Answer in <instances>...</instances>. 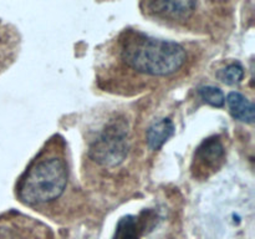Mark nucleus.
Listing matches in <instances>:
<instances>
[{
  "instance_id": "nucleus-2",
  "label": "nucleus",
  "mask_w": 255,
  "mask_h": 239,
  "mask_svg": "<svg viewBox=\"0 0 255 239\" xmlns=\"http://www.w3.org/2000/svg\"><path fill=\"white\" fill-rule=\"evenodd\" d=\"M71 182L69 151L64 137L54 134L17 179L15 193L27 207L45 209L65 196Z\"/></svg>"
},
{
  "instance_id": "nucleus-5",
  "label": "nucleus",
  "mask_w": 255,
  "mask_h": 239,
  "mask_svg": "<svg viewBox=\"0 0 255 239\" xmlns=\"http://www.w3.org/2000/svg\"><path fill=\"white\" fill-rule=\"evenodd\" d=\"M227 151L221 136H211L203 139L194 151L191 172L193 178L208 179L222 169L226 163Z\"/></svg>"
},
{
  "instance_id": "nucleus-1",
  "label": "nucleus",
  "mask_w": 255,
  "mask_h": 239,
  "mask_svg": "<svg viewBox=\"0 0 255 239\" xmlns=\"http://www.w3.org/2000/svg\"><path fill=\"white\" fill-rule=\"evenodd\" d=\"M193 61L186 45L125 29L100 52L96 81L110 94L134 96L183 79Z\"/></svg>"
},
{
  "instance_id": "nucleus-6",
  "label": "nucleus",
  "mask_w": 255,
  "mask_h": 239,
  "mask_svg": "<svg viewBox=\"0 0 255 239\" xmlns=\"http://www.w3.org/2000/svg\"><path fill=\"white\" fill-rule=\"evenodd\" d=\"M0 239H54V234L37 219L9 212L0 216Z\"/></svg>"
},
{
  "instance_id": "nucleus-11",
  "label": "nucleus",
  "mask_w": 255,
  "mask_h": 239,
  "mask_svg": "<svg viewBox=\"0 0 255 239\" xmlns=\"http://www.w3.org/2000/svg\"><path fill=\"white\" fill-rule=\"evenodd\" d=\"M199 95H201L202 100H203L206 104L211 105L213 107H221L224 106V102H226V97L224 94L222 92L221 89L214 86H203L199 89Z\"/></svg>"
},
{
  "instance_id": "nucleus-3",
  "label": "nucleus",
  "mask_w": 255,
  "mask_h": 239,
  "mask_svg": "<svg viewBox=\"0 0 255 239\" xmlns=\"http://www.w3.org/2000/svg\"><path fill=\"white\" fill-rule=\"evenodd\" d=\"M133 146L129 121L124 115H115L100 124L87 139L85 161L89 169L112 174L124 169L134 151Z\"/></svg>"
},
{
  "instance_id": "nucleus-9",
  "label": "nucleus",
  "mask_w": 255,
  "mask_h": 239,
  "mask_svg": "<svg viewBox=\"0 0 255 239\" xmlns=\"http://www.w3.org/2000/svg\"><path fill=\"white\" fill-rule=\"evenodd\" d=\"M229 111L233 119L244 123L252 124L254 122V105L241 92H231L227 97Z\"/></svg>"
},
{
  "instance_id": "nucleus-10",
  "label": "nucleus",
  "mask_w": 255,
  "mask_h": 239,
  "mask_svg": "<svg viewBox=\"0 0 255 239\" xmlns=\"http://www.w3.org/2000/svg\"><path fill=\"white\" fill-rule=\"evenodd\" d=\"M218 77L221 81H223L227 85H236L243 80L244 77V69L239 62H233L229 64L228 66L221 70L218 74Z\"/></svg>"
},
{
  "instance_id": "nucleus-8",
  "label": "nucleus",
  "mask_w": 255,
  "mask_h": 239,
  "mask_svg": "<svg viewBox=\"0 0 255 239\" xmlns=\"http://www.w3.org/2000/svg\"><path fill=\"white\" fill-rule=\"evenodd\" d=\"M174 133V123L169 119L153 122L146 131V144L151 151L161 148Z\"/></svg>"
},
{
  "instance_id": "nucleus-4",
  "label": "nucleus",
  "mask_w": 255,
  "mask_h": 239,
  "mask_svg": "<svg viewBox=\"0 0 255 239\" xmlns=\"http://www.w3.org/2000/svg\"><path fill=\"white\" fill-rule=\"evenodd\" d=\"M217 0H139L142 14L166 27L206 32L219 15Z\"/></svg>"
},
{
  "instance_id": "nucleus-7",
  "label": "nucleus",
  "mask_w": 255,
  "mask_h": 239,
  "mask_svg": "<svg viewBox=\"0 0 255 239\" xmlns=\"http://www.w3.org/2000/svg\"><path fill=\"white\" fill-rule=\"evenodd\" d=\"M156 218L153 211H143L138 216H125L119 221L112 239H141Z\"/></svg>"
}]
</instances>
